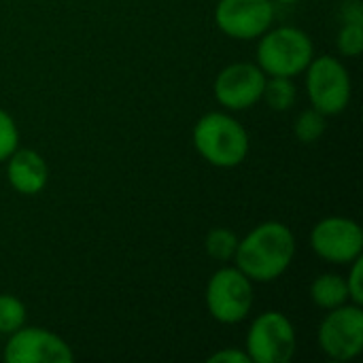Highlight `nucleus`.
I'll use <instances>...</instances> for the list:
<instances>
[{
    "label": "nucleus",
    "instance_id": "nucleus-17",
    "mask_svg": "<svg viewBox=\"0 0 363 363\" xmlns=\"http://www.w3.org/2000/svg\"><path fill=\"white\" fill-rule=\"evenodd\" d=\"M26 304L11 294H0V334L9 336L26 325Z\"/></svg>",
    "mask_w": 363,
    "mask_h": 363
},
{
    "label": "nucleus",
    "instance_id": "nucleus-13",
    "mask_svg": "<svg viewBox=\"0 0 363 363\" xmlns=\"http://www.w3.org/2000/svg\"><path fill=\"white\" fill-rule=\"evenodd\" d=\"M311 300L321 311H332L349 302V291L342 274L323 272L311 285Z\"/></svg>",
    "mask_w": 363,
    "mask_h": 363
},
{
    "label": "nucleus",
    "instance_id": "nucleus-11",
    "mask_svg": "<svg viewBox=\"0 0 363 363\" xmlns=\"http://www.w3.org/2000/svg\"><path fill=\"white\" fill-rule=\"evenodd\" d=\"M6 363H70L72 349L64 338L45 328H26L9 334L4 353Z\"/></svg>",
    "mask_w": 363,
    "mask_h": 363
},
{
    "label": "nucleus",
    "instance_id": "nucleus-16",
    "mask_svg": "<svg viewBox=\"0 0 363 363\" xmlns=\"http://www.w3.org/2000/svg\"><path fill=\"white\" fill-rule=\"evenodd\" d=\"M325 128H328V117L313 106L302 111L294 121V134L304 145L317 143L325 134Z\"/></svg>",
    "mask_w": 363,
    "mask_h": 363
},
{
    "label": "nucleus",
    "instance_id": "nucleus-14",
    "mask_svg": "<svg viewBox=\"0 0 363 363\" xmlns=\"http://www.w3.org/2000/svg\"><path fill=\"white\" fill-rule=\"evenodd\" d=\"M262 100L277 113H285L294 108L298 100V89L294 85V79L287 77H266L264 96Z\"/></svg>",
    "mask_w": 363,
    "mask_h": 363
},
{
    "label": "nucleus",
    "instance_id": "nucleus-10",
    "mask_svg": "<svg viewBox=\"0 0 363 363\" xmlns=\"http://www.w3.org/2000/svg\"><path fill=\"white\" fill-rule=\"evenodd\" d=\"M264 85L266 74L255 62H234L219 70L213 91L228 113H240L262 100Z\"/></svg>",
    "mask_w": 363,
    "mask_h": 363
},
{
    "label": "nucleus",
    "instance_id": "nucleus-6",
    "mask_svg": "<svg viewBox=\"0 0 363 363\" xmlns=\"http://www.w3.org/2000/svg\"><path fill=\"white\" fill-rule=\"evenodd\" d=\"M296 349L298 336L287 315L266 311L249 325L245 351L251 363H289L296 355Z\"/></svg>",
    "mask_w": 363,
    "mask_h": 363
},
{
    "label": "nucleus",
    "instance_id": "nucleus-7",
    "mask_svg": "<svg viewBox=\"0 0 363 363\" xmlns=\"http://www.w3.org/2000/svg\"><path fill=\"white\" fill-rule=\"evenodd\" d=\"M319 323L317 342L325 357L334 362H351L363 351V311L359 304L347 302L325 311Z\"/></svg>",
    "mask_w": 363,
    "mask_h": 363
},
{
    "label": "nucleus",
    "instance_id": "nucleus-12",
    "mask_svg": "<svg viewBox=\"0 0 363 363\" xmlns=\"http://www.w3.org/2000/svg\"><path fill=\"white\" fill-rule=\"evenodd\" d=\"M6 164V181L21 196H36L47 187L49 168L43 155L34 149H15Z\"/></svg>",
    "mask_w": 363,
    "mask_h": 363
},
{
    "label": "nucleus",
    "instance_id": "nucleus-22",
    "mask_svg": "<svg viewBox=\"0 0 363 363\" xmlns=\"http://www.w3.org/2000/svg\"><path fill=\"white\" fill-rule=\"evenodd\" d=\"M340 19L342 21H363L362 0H347L340 6Z\"/></svg>",
    "mask_w": 363,
    "mask_h": 363
},
{
    "label": "nucleus",
    "instance_id": "nucleus-4",
    "mask_svg": "<svg viewBox=\"0 0 363 363\" xmlns=\"http://www.w3.org/2000/svg\"><path fill=\"white\" fill-rule=\"evenodd\" d=\"M302 74L306 96L313 108L321 111L325 117L342 115L349 108L353 96V81L342 60L332 55L313 57V62Z\"/></svg>",
    "mask_w": 363,
    "mask_h": 363
},
{
    "label": "nucleus",
    "instance_id": "nucleus-18",
    "mask_svg": "<svg viewBox=\"0 0 363 363\" xmlns=\"http://www.w3.org/2000/svg\"><path fill=\"white\" fill-rule=\"evenodd\" d=\"M336 47L345 57H357L363 51V21H342Z\"/></svg>",
    "mask_w": 363,
    "mask_h": 363
},
{
    "label": "nucleus",
    "instance_id": "nucleus-21",
    "mask_svg": "<svg viewBox=\"0 0 363 363\" xmlns=\"http://www.w3.org/2000/svg\"><path fill=\"white\" fill-rule=\"evenodd\" d=\"M208 363H251L245 349H221L213 355H208Z\"/></svg>",
    "mask_w": 363,
    "mask_h": 363
},
{
    "label": "nucleus",
    "instance_id": "nucleus-2",
    "mask_svg": "<svg viewBox=\"0 0 363 363\" xmlns=\"http://www.w3.org/2000/svg\"><path fill=\"white\" fill-rule=\"evenodd\" d=\"M198 155L215 168L240 166L251 149V138L245 125L228 111L204 113L191 132Z\"/></svg>",
    "mask_w": 363,
    "mask_h": 363
},
{
    "label": "nucleus",
    "instance_id": "nucleus-8",
    "mask_svg": "<svg viewBox=\"0 0 363 363\" xmlns=\"http://www.w3.org/2000/svg\"><path fill=\"white\" fill-rule=\"evenodd\" d=\"M311 249L315 255L334 266H349L363 253V232L349 217H325L311 232Z\"/></svg>",
    "mask_w": 363,
    "mask_h": 363
},
{
    "label": "nucleus",
    "instance_id": "nucleus-9",
    "mask_svg": "<svg viewBox=\"0 0 363 363\" xmlns=\"http://www.w3.org/2000/svg\"><path fill=\"white\" fill-rule=\"evenodd\" d=\"M277 17L272 0H219L215 6L217 28L234 40H255Z\"/></svg>",
    "mask_w": 363,
    "mask_h": 363
},
{
    "label": "nucleus",
    "instance_id": "nucleus-19",
    "mask_svg": "<svg viewBox=\"0 0 363 363\" xmlns=\"http://www.w3.org/2000/svg\"><path fill=\"white\" fill-rule=\"evenodd\" d=\"M17 147H19L17 123L4 108H0V164H4Z\"/></svg>",
    "mask_w": 363,
    "mask_h": 363
},
{
    "label": "nucleus",
    "instance_id": "nucleus-5",
    "mask_svg": "<svg viewBox=\"0 0 363 363\" xmlns=\"http://www.w3.org/2000/svg\"><path fill=\"white\" fill-rule=\"evenodd\" d=\"M204 302L217 323H242L253 308V281L236 266H223L208 279Z\"/></svg>",
    "mask_w": 363,
    "mask_h": 363
},
{
    "label": "nucleus",
    "instance_id": "nucleus-23",
    "mask_svg": "<svg viewBox=\"0 0 363 363\" xmlns=\"http://www.w3.org/2000/svg\"><path fill=\"white\" fill-rule=\"evenodd\" d=\"M274 4H296V2H300V0H272Z\"/></svg>",
    "mask_w": 363,
    "mask_h": 363
},
{
    "label": "nucleus",
    "instance_id": "nucleus-15",
    "mask_svg": "<svg viewBox=\"0 0 363 363\" xmlns=\"http://www.w3.org/2000/svg\"><path fill=\"white\" fill-rule=\"evenodd\" d=\"M236 249H238V236L228 228H213L204 238L206 255L219 264L234 262Z\"/></svg>",
    "mask_w": 363,
    "mask_h": 363
},
{
    "label": "nucleus",
    "instance_id": "nucleus-20",
    "mask_svg": "<svg viewBox=\"0 0 363 363\" xmlns=\"http://www.w3.org/2000/svg\"><path fill=\"white\" fill-rule=\"evenodd\" d=\"M347 291H349V302L353 304H363V259L357 257L355 262L349 264V272L345 277Z\"/></svg>",
    "mask_w": 363,
    "mask_h": 363
},
{
    "label": "nucleus",
    "instance_id": "nucleus-1",
    "mask_svg": "<svg viewBox=\"0 0 363 363\" xmlns=\"http://www.w3.org/2000/svg\"><path fill=\"white\" fill-rule=\"evenodd\" d=\"M296 257V236L281 221H264L245 238H238L234 266L253 283H274Z\"/></svg>",
    "mask_w": 363,
    "mask_h": 363
},
{
    "label": "nucleus",
    "instance_id": "nucleus-3",
    "mask_svg": "<svg viewBox=\"0 0 363 363\" xmlns=\"http://www.w3.org/2000/svg\"><path fill=\"white\" fill-rule=\"evenodd\" d=\"M315 57L313 38L296 26L268 28L257 38L255 64L266 77L294 79L306 70Z\"/></svg>",
    "mask_w": 363,
    "mask_h": 363
}]
</instances>
